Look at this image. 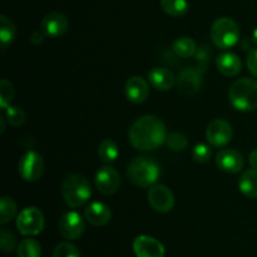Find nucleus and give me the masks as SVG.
Instances as JSON below:
<instances>
[{
	"mask_svg": "<svg viewBox=\"0 0 257 257\" xmlns=\"http://www.w3.org/2000/svg\"><path fill=\"white\" fill-rule=\"evenodd\" d=\"M44 173V161L38 152L29 151L19 161V175L27 182L40 180Z\"/></svg>",
	"mask_w": 257,
	"mask_h": 257,
	"instance_id": "nucleus-7",
	"label": "nucleus"
},
{
	"mask_svg": "<svg viewBox=\"0 0 257 257\" xmlns=\"http://www.w3.org/2000/svg\"><path fill=\"white\" fill-rule=\"evenodd\" d=\"M14 97V87L7 79H2L0 82V105L3 109H7L12 103Z\"/></svg>",
	"mask_w": 257,
	"mask_h": 257,
	"instance_id": "nucleus-29",
	"label": "nucleus"
},
{
	"mask_svg": "<svg viewBox=\"0 0 257 257\" xmlns=\"http://www.w3.org/2000/svg\"><path fill=\"white\" fill-rule=\"evenodd\" d=\"M47 38V35L43 33V30H37V32H33L32 35H30V42L35 45H39L44 42V39Z\"/></svg>",
	"mask_w": 257,
	"mask_h": 257,
	"instance_id": "nucleus-35",
	"label": "nucleus"
},
{
	"mask_svg": "<svg viewBox=\"0 0 257 257\" xmlns=\"http://www.w3.org/2000/svg\"><path fill=\"white\" fill-rule=\"evenodd\" d=\"M147 200L151 207L160 213H167L175 206L173 192L165 185H153L147 192Z\"/></svg>",
	"mask_w": 257,
	"mask_h": 257,
	"instance_id": "nucleus-8",
	"label": "nucleus"
},
{
	"mask_svg": "<svg viewBox=\"0 0 257 257\" xmlns=\"http://www.w3.org/2000/svg\"><path fill=\"white\" fill-rule=\"evenodd\" d=\"M248 163H250L251 168L257 170V148L253 150L252 152L250 153V156H248Z\"/></svg>",
	"mask_w": 257,
	"mask_h": 257,
	"instance_id": "nucleus-36",
	"label": "nucleus"
},
{
	"mask_svg": "<svg viewBox=\"0 0 257 257\" xmlns=\"http://www.w3.org/2000/svg\"><path fill=\"white\" fill-rule=\"evenodd\" d=\"M202 85L201 73L195 68H185L176 78V87L181 94L190 97L196 94Z\"/></svg>",
	"mask_w": 257,
	"mask_h": 257,
	"instance_id": "nucleus-13",
	"label": "nucleus"
},
{
	"mask_svg": "<svg viewBox=\"0 0 257 257\" xmlns=\"http://www.w3.org/2000/svg\"><path fill=\"white\" fill-rule=\"evenodd\" d=\"M133 251L137 257H165V246L151 236L141 235L133 241Z\"/></svg>",
	"mask_w": 257,
	"mask_h": 257,
	"instance_id": "nucleus-15",
	"label": "nucleus"
},
{
	"mask_svg": "<svg viewBox=\"0 0 257 257\" xmlns=\"http://www.w3.org/2000/svg\"><path fill=\"white\" fill-rule=\"evenodd\" d=\"M94 185L103 195H113L120 186L119 173L110 166L100 167L94 176Z\"/></svg>",
	"mask_w": 257,
	"mask_h": 257,
	"instance_id": "nucleus-11",
	"label": "nucleus"
},
{
	"mask_svg": "<svg viewBox=\"0 0 257 257\" xmlns=\"http://www.w3.org/2000/svg\"><path fill=\"white\" fill-rule=\"evenodd\" d=\"M5 110V119L8 120L10 125L13 127H22L27 120V114L20 107H13L9 105Z\"/></svg>",
	"mask_w": 257,
	"mask_h": 257,
	"instance_id": "nucleus-27",
	"label": "nucleus"
},
{
	"mask_svg": "<svg viewBox=\"0 0 257 257\" xmlns=\"http://www.w3.org/2000/svg\"><path fill=\"white\" fill-rule=\"evenodd\" d=\"M0 122H2V133H4V130H5V117H3L2 119H0Z\"/></svg>",
	"mask_w": 257,
	"mask_h": 257,
	"instance_id": "nucleus-38",
	"label": "nucleus"
},
{
	"mask_svg": "<svg viewBox=\"0 0 257 257\" xmlns=\"http://www.w3.org/2000/svg\"><path fill=\"white\" fill-rule=\"evenodd\" d=\"M40 29L47 37L59 38L69 29V20L63 13L52 12L43 18L40 23Z\"/></svg>",
	"mask_w": 257,
	"mask_h": 257,
	"instance_id": "nucleus-12",
	"label": "nucleus"
},
{
	"mask_svg": "<svg viewBox=\"0 0 257 257\" xmlns=\"http://www.w3.org/2000/svg\"><path fill=\"white\" fill-rule=\"evenodd\" d=\"M211 39L220 49L232 48L240 40V27L231 18H218L211 27Z\"/></svg>",
	"mask_w": 257,
	"mask_h": 257,
	"instance_id": "nucleus-5",
	"label": "nucleus"
},
{
	"mask_svg": "<svg viewBox=\"0 0 257 257\" xmlns=\"http://www.w3.org/2000/svg\"><path fill=\"white\" fill-rule=\"evenodd\" d=\"M247 68L251 74L257 78V48L251 49L247 54Z\"/></svg>",
	"mask_w": 257,
	"mask_h": 257,
	"instance_id": "nucleus-33",
	"label": "nucleus"
},
{
	"mask_svg": "<svg viewBox=\"0 0 257 257\" xmlns=\"http://www.w3.org/2000/svg\"><path fill=\"white\" fill-rule=\"evenodd\" d=\"M150 82L140 75H133L127 80L124 85V95L128 102L133 104H141L150 95Z\"/></svg>",
	"mask_w": 257,
	"mask_h": 257,
	"instance_id": "nucleus-14",
	"label": "nucleus"
},
{
	"mask_svg": "<svg viewBox=\"0 0 257 257\" xmlns=\"http://www.w3.org/2000/svg\"><path fill=\"white\" fill-rule=\"evenodd\" d=\"M208 55H210V52H208L207 47L201 48V49H198L197 53H196L198 65H200V68L202 67L203 70H205V68H206V63H207V60H208Z\"/></svg>",
	"mask_w": 257,
	"mask_h": 257,
	"instance_id": "nucleus-34",
	"label": "nucleus"
},
{
	"mask_svg": "<svg viewBox=\"0 0 257 257\" xmlns=\"http://www.w3.org/2000/svg\"><path fill=\"white\" fill-rule=\"evenodd\" d=\"M53 257H80L77 246L70 242H60L55 246Z\"/></svg>",
	"mask_w": 257,
	"mask_h": 257,
	"instance_id": "nucleus-30",
	"label": "nucleus"
},
{
	"mask_svg": "<svg viewBox=\"0 0 257 257\" xmlns=\"http://www.w3.org/2000/svg\"><path fill=\"white\" fill-rule=\"evenodd\" d=\"M252 40H253V43L257 45V27L255 28V30H253V33H252Z\"/></svg>",
	"mask_w": 257,
	"mask_h": 257,
	"instance_id": "nucleus-37",
	"label": "nucleus"
},
{
	"mask_svg": "<svg viewBox=\"0 0 257 257\" xmlns=\"http://www.w3.org/2000/svg\"><path fill=\"white\" fill-rule=\"evenodd\" d=\"M228 99L232 107L241 112L257 109V80L252 78L235 80L228 89Z\"/></svg>",
	"mask_w": 257,
	"mask_h": 257,
	"instance_id": "nucleus-3",
	"label": "nucleus"
},
{
	"mask_svg": "<svg viewBox=\"0 0 257 257\" xmlns=\"http://www.w3.org/2000/svg\"><path fill=\"white\" fill-rule=\"evenodd\" d=\"M0 246H2L3 252H12L17 246V238L10 231L2 230L0 231Z\"/></svg>",
	"mask_w": 257,
	"mask_h": 257,
	"instance_id": "nucleus-32",
	"label": "nucleus"
},
{
	"mask_svg": "<svg viewBox=\"0 0 257 257\" xmlns=\"http://www.w3.org/2000/svg\"><path fill=\"white\" fill-rule=\"evenodd\" d=\"M216 165L226 173H238L243 168V157L240 152L231 148L220 151L216 156Z\"/></svg>",
	"mask_w": 257,
	"mask_h": 257,
	"instance_id": "nucleus-16",
	"label": "nucleus"
},
{
	"mask_svg": "<svg viewBox=\"0 0 257 257\" xmlns=\"http://www.w3.org/2000/svg\"><path fill=\"white\" fill-rule=\"evenodd\" d=\"M238 188L248 198H257V170H246L238 180Z\"/></svg>",
	"mask_w": 257,
	"mask_h": 257,
	"instance_id": "nucleus-20",
	"label": "nucleus"
},
{
	"mask_svg": "<svg viewBox=\"0 0 257 257\" xmlns=\"http://www.w3.org/2000/svg\"><path fill=\"white\" fill-rule=\"evenodd\" d=\"M0 40H2V50L5 52L9 45L14 42L15 37H17V28H15L14 23L5 15L0 17Z\"/></svg>",
	"mask_w": 257,
	"mask_h": 257,
	"instance_id": "nucleus-21",
	"label": "nucleus"
},
{
	"mask_svg": "<svg viewBox=\"0 0 257 257\" xmlns=\"http://www.w3.org/2000/svg\"><path fill=\"white\" fill-rule=\"evenodd\" d=\"M233 136L232 125L225 119H213L206 130V138L212 147H225Z\"/></svg>",
	"mask_w": 257,
	"mask_h": 257,
	"instance_id": "nucleus-10",
	"label": "nucleus"
},
{
	"mask_svg": "<svg viewBox=\"0 0 257 257\" xmlns=\"http://www.w3.org/2000/svg\"><path fill=\"white\" fill-rule=\"evenodd\" d=\"M172 50L178 57L191 58L193 55H196L198 48L193 39H191L188 37H181L177 40H175V43L172 45Z\"/></svg>",
	"mask_w": 257,
	"mask_h": 257,
	"instance_id": "nucleus-22",
	"label": "nucleus"
},
{
	"mask_svg": "<svg viewBox=\"0 0 257 257\" xmlns=\"http://www.w3.org/2000/svg\"><path fill=\"white\" fill-rule=\"evenodd\" d=\"M18 257H40L42 247L34 238H25L18 246Z\"/></svg>",
	"mask_w": 257,
	"mask_h": 257,
	"instance_id": "nucleus-26",
	"label": "nucleus"
},
{
	"mask_svg": "<svg viewBox=\"0 0 257 257\" xmlns=\"http://www.w3.org/2000/svg\"><path fill=\"white\" fill-rule=\"evenodd\" d=\"M167 128L156 115H143L138 118L128 131L130 142L136 150L155 151L167 140Z\"/></svg>",
	"mask_w": 257,
	"mask_h": 257,
	"instance_id": "nucleus-1",
	"label": "nucleus"
},
{
	"mask_svg": "<svg viewBox=\"0 0 257 257\" xmlns=\"http://www.w3.org/2000/svg\"><path fill=\"white\" fill-rule=\"evenodd\" d=\"M58 230L65 240H78L84 233L85 223L82 216L75 211L65 212L58 222Z\"/></svg>",
	"mask_w": 257,
	"mask_h": 257,
	"instance_id": "nucleus-9",
	"label": "nucleus"
},
{
	"mask_svg": "<svg viewBox=\"0 0 257 257\" xmlns=\"http://www.w3.org/2000/svg\"><path fill=\"white\" fill-rule=\"evenodd\" d=\"M168 148L175 152H181V151H185L188 146V140L183 133L180 132H173L171 135L167 136V140H166Z\"/></svg>",
	"mask_w": 257,
	"mask_h": 257,
	"instance_id": "nucleus-28",
	"label": "nucleus"
},
{
	"mask_svg": "<svg viewBox=\"0 0 257 257\" xmlns=\"http://www.w3.org/2000/svg\"><path fill=\"white\" fill-rule=\"evenodd\" d=\"M148 82L156 90L167 92L176 84V77L167 68L156 67L148 73Z\"/></svg>",
	"mask_w": 257,
	"mask_h": 257,
	"instance_id": "nucleus-18",
	"label": "nucleus"
},
{
	"mask_svg": "<svg viewBox=\"0 0 257 257\" xmlns=\"http://www.w3.org/2000/svg\"><path fill=\"white\" fill-rule=\"evenodd\" d=\"M192 157L197 163H207L212 157V150L205 143H198L193 148Z\"/></svg>",
	"mask_w": 257,
	"mask_h": 257,
	"instance_id": "nucleus-31",
	"label": "nucleus"
},
{
	"mask_svg": "<svg viewBox=\"0 0 257 257\" xmlns=\"http://www.w3.org/2000/svg\"><path fill=\"white\" fill-rule=\"evenodd\" d=\"M161 8L166 14L180 18L187 14L190 7L187 0H161Z\"/></svg>",
	"mask_w": 257,
	"mask_h": 257,
	"instance_id": "nucleus-23",
	"label": "nucleus"
},
{
	"mask_svg": "<svg viewBox=\"0 0 257 257\" xmlns=\"http://www.w3.org/2000/svg\"><path fill=\"white\" fill-rule=\"evenodd\" d=\"M98 156L104 163H112L119 156V148L118 145L112 140H104L100 142L98 147Z\"/></svg>",
	"mask_w": 257,
	"mask_h": 257,
	"instance_id": "nucleus-24",
	"label": "nucleus"
},
{
	"mask_svg": "<svg viewBox=\"0 0 257 257\" xmlns=\"http://www.w3.org/2000/svg\"><path fill=\"white\" fill-rule=\"evenodd\" d=\"M216 67L218 72L225 77H236L242 69V62L235 53L225 52L220 54L216 59Z\"/></svg>",
	"mask_w": 257,
	"mask_h": 257,
	"instance_id": "nucleus-19",
	"label": "nucleus"
},
{
	"mask_svg": "<svg viewBox=\"0 0 257 257\" xmlns=\"http://www.w3.org/2000/svg\"><path fill=\"white\" fill-rule=\"evenodd\" d=\"M17 202L12 197L3 196L0 200V223L7 225L8 222H10L17 215Z\"/></svg>",
	"mask_w": 257,
	"mask_h": 257,
	"instance_id": "nucleus-25",
	"label": "nucleus"
},
{
	"mask_svg": "<svg viewBox=\"0 0 257 257\" xmlns=\"http://www.w3.org/2000/svg\"><path fill=\"white\" fill-rule=\"evenodd\" d=\"M17 227L24 236L39 235L44 228V215L37 207H27L18 215Z\"/></svg>",
	"mask_w": 257,
	"mask_h": 257,
	"instance_id": "nucleus-6",
	"label": "nucleus"
},
{
	"mask_svg": "<svg viewBox=\"0 0 257 257\" xmlns=\"http://www.w3.org/2000/svg\"><path fill=\"white\" fill-rule=\"evenodd\" d=\"M84 217L90 225L95 227L105 226L112 218V211L109 206L103 202H93L87 206L84 211Z\"/></svg>",
	"mask_w": 257,
	"mask_h": 257,
	"instance_id": "nucleus-17",
	"label": "nucleus"
},
{
	"mask_svg": "<svg viewBox=\"0 0 257 257\" xmlns=\"http://www.w3.org/2000/svg\"><path fill=\"white\" fill-rule=\"evenodd\" d=\"M65 203L72 208L84 206L92 196V190L87 178L79 173H72L63 180L60 187Z\"/></svg>",
	"mask_w": 257,
	"mask_h": 257,
	"instance_id": "nucleus-4",
	"label": "nucleus"
},
{
	"mask_svg": "<svg viewBox=\"0 0 257 257\" xmlns=\"http://www.w3.org/2000/svg\"><path fill=\"white\" fill-rule=\"evenodd\" d=\"M161 167L156 160L148 156H138L127 168V177L135 186L150 188L158 181Z\"/></svg>",
	"mask_w": 257,
	"mask_h": 257,
	"instance_id": "nucleus-2",
	"label": "nucleus"
}]
</instances>
